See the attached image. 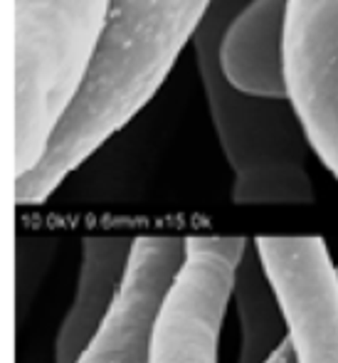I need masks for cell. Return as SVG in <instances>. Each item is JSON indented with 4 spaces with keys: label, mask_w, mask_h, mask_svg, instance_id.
<instances>
[{
    "label": "cell",
    "mask_w": 338,
    "mask_h": 363,
    "mask_svg": "<svg viewBox=\"0 0 338 363\" xmlns=\"http://www.w3.org/2000/svg\"><path fill=\"white\" fill-rule=\"evenodd\" d=\"M215 0H114L86 77L15 203L40 206L153 99Z\"/></svg>",
    "instance_id": "6da1fadb"
},
{
    "label": "cell",
    "mask_w": 338,
    "mask_h": 363,
    "mask_svg": "<svg viewBox=\"0 0 338 363\" xmlns=\"http://www.w3.org/2000/svg\"><path fill=\"white\" fill-rule=\"evenodd\" d=\"M249 0H215L193 38L196 62L220 146L235 173L237 206H309L314 183L306 171L309 139L289 99L237 91L220 67V43Z\"/></svg>",
    "instance_id": "7a4b0ae2"
},
{
    "label": "cell",
    "mask_w": 338,
    "mask_h": 363,
    "mask_svg": "<svg viewBox=\"0 0 338 363\" xmlns=\"http://www.w3.org/2000/svg\"><path fill=\"white\" fill-rule=\"evenodd\" d=\"M114 0H13V171L30 173L86 77Z\"/></svg>",
    "instance_id": "3957f363"
},
{
    "label": "cell",
    "mask_w": 338,
    "mask_h": 363,
    "mask_svg": "<svg viewBox=\"0 0 338 363\" xmlns=\"http://www.w3.org/2000/svg\"><path fill=\"white\" fill-rule=\"evenodd\" d=\"M244 238H186V262L158 314L148 363H218V339Z\"/></svg>",
    "instance_id": "277c9868"
},
{
    "label": "cell",
    "mask_w": 338,
    "mask_h": 363,
    "mask_svg": "<svg viewBox=\"0 0 338 363\" xmlns=\"http://www.w3.org/2000/svg\"><path fill=\"white\" fill-rule=\"evenodd\" d=\"M284 82L309 146L338 178V0H289Z\"/></svg>",
    "instance_id": "5b68a950"
},
{
    "label": "cell",
    "mask_w": 338,
    "mask_h": 363,
    "mask_svg": "<svg viewBox=\"0 0 338 363\" xmlns=\"http://www.w3.org/2000/svg\"><path fill=\"white\" fill-rule=\"evenodd\" d=\"M254 247L284 311L296 363H338V272L326 242L257 238Z\"/></svg>",
    "instance_id": "8992f818"
},
{
    "label": "cell",
    "mask_w": 338,
    "mask_h": 363,
    "mask_svg": "<svg viewBox=\"0 0 338 363\" xmlns=\"http://www.w3.org/2000/svg\"><path fill=\"white\" fill-rule=\"evenodd\" d=\"M186 262V238H136L111 314L77 363H148L158 314Z\"/></svg>",
    "instance_id": "52a82bcc"
},
{
    "label": "cell",
    "mask_w": 338,
    "mask_h": 363,
    "mask_svg": "<svg viewBox=\"0 0 338 363\" xmlns=\"http://www.w3.org/2000/svg\"><path fill=\"white\" fill-rule=\"evenodd\" d=\"M289 0H249L220 43V67L237 91L286 99L284 23Z\"/></svg>",
    "instance_id": "ba28073f"
},
{
    "label": "cell",
    "mask_w": 338,
    "mask_h": 363,
    "mask_svg": "<svg viewBox=\"0 0 338 363\" xmlns=\"http://www.w3.org/2000/svg\"><path fill=\"white\" fill-rule=\"evenodd\" d=\"M134 238H84L74 301L67 309L55 344V363H77L101 331L124 284L134 252Z\"/></svg>",
    "instance_id": "9c48e42d"
},
{
    "label": "cell",
    "mask_w": 338,
    "mask_h": 363,
    "mask_svg": "<svg viewBox=\"0 0 338 363\" xmlns=\"http://www.w3.org/2000/svg\"><path fill=\"white\" fill-rule=\"evenodd\" d=\"M232 301L240 321L237 363H269L289 339V329L254 242L237 264Z\"/></svg>",
    "instance_id": "30bf717a"
},
{
    "label": "cell",
    "mask_w": 338,
    "mask_h": 363,
    "mask_svg": "<svg viewBox=\"0 0 338 363\" xmlns=\"http://www.w3.org/2000/svg\"><path fill=\"white\" fill-rule=\"evenodd\" d=\"M336 272H338V267H336Z\"/></svg>",
    "instance_id": "8fae6325"
}]
</instances>
